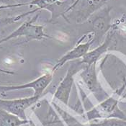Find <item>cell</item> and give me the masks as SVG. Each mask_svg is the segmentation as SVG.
<instances>
[{
  "mask_svg": "<svg viewBox=\"0 0 126 126\" xmlns=\"http://www.w3.org/2000/svg\"><path fill=\"white\" fill-rule=\"evenodd\" d=\"M41 96H32L16 99H0V109L19 117L22 120H28L25 110L35 105Z\"/></svg>",
  "mask_w": 126,
  "mask_h": 126,
  "instance_id": "obj_4",
  "label": "cell"
},
{
  "mask_svg": "<svg viewBox=\"0 0 126 126\" xmlns=\"http://www.w3.org/2000/svg\"><path fill=\"white\" fill-rule=\"evenodd\" d=\"M51 104L53 106V107L55 108L57 113L62 118L64 123H66V125L67 126H87L80 123L77 120H76V118L71 116L70 114H68L67 112H66L61 107H60L58 105H57L56 102H52Z\"/></svg>",
  "mask_w": 126,
  "mask_h": 126,
  "instance_id": "obj_13",
  "label": "cell"
},
{
  "mask_svg": "<svg viewBox=\"0 0 126 126\" xmlns=\"http://www.w3.org/2000/svg\"><path fill=\"white\" fill-rule=\"evenodd\" d=\"M29 124L30 126H36V125L34 123V122L32 120H29Z\"/></svg>",
  "mask_w": 126,
  "mask_h": 126,
  "instance_id": "obj_18",
  "label": "cell"
},
{
  "mask_svg": "<svg viewBox=\"0 0 126 126\" xmlns=\"http://www.w3.org/2000/svg\"><path fill=\"white\" fill-rule=\"evenodd\" d=\"M42 122L44 126H65L56 111L51 107L49 108L46 119Z\"/></svg>",
  "mask_w": 126,
  "mask_h": 126,
  "instance_id": "obj_14",
  "label": "cell"
},
{
  "mask_svg": "<svg viewBox=\"0 0 126 126\" xmlns=\"http://www.w3.org/2000/svg\"><path fill=\"white\" fill-rule=\"evenodd\" d=\"M0 48H1V46H0Z\"/></svg>",
  "mask_w": 126,
  "mask_h": 126,
  "instance_id": "obj_19",
  "label": "cell"
},
{
  "mask_svg": "<svg viewBox=\"0 0 126 126\" xmlns=\"http://www.w3.org/2000/svg\"><path fill=\"white\" fill-rule=\"evenodd\" d=\"M84 65L85 64L82 63L81 61L76 63H71V65L68 68L65 77L61 81L57 89L56 90L53 94L54 98L60 100L65 105H68L71 92L74 84V77L79 71L85 68Z\"/></svg>",
  "mask_w": 126,
  "mask_h": 126,
  "instance_id": "obj_3",
  "label": "cell"
},
{
  "mask_svg": "<svg viewBox=\"0 0 126 126\" xmlns=\"http://www.w3.org/2000/svg\"><path fill=\"white\" fill-rule=\"evenodd\" d=\"M0 72L4 73V74H15L13 71H10L8 70H4V69H1V68H0Z\"/></svg>",
  "mask_w": 126,
  "mask_h": 126,
  "instance_id": "obj_17",
  "label": "cell"
},
{
  "mask_svg": "<svg viewBox=\"0 0 126 126\" xmlns=\"http://www.w3.org/2000/svg\"><path fill=\"white\" fill-rule=\"evenodd\" d=\"M53 79V74L47 73L40 77L38 79L20 85H12V86H0V92H7L14 90H19L25 89H32L34 91V96H41L43 92L48 87Z\"/></svg>",
  "mask_w": 126,
  "mask_h": 126,
  "instance_id": "obj_5",
  "label": "cell"
},
{
  "mask_svg": "<svg viewBox=\"0 0 126 126\" xmlns=\"http://www.w3.org/2000/svg\"></svg>",
  "mask_w": 126,
  "mask_h": 126,
  "instance_id": "obj_20",
  "label": "cell"
},
{
  "mask_svg": "<svg viewBox=\"0 0 126 126\" xmlns=\"http://www.w3.org/2000/svg\"><path fill=\"white\" fill-rule=\"evenodd\" d=\"M29 124V120H22L19 117L0 109V126H22Z\"/></svg>",
  "mask_w": 126,
  "mask_h": 126,
  "instance_id": "obj_11",
  "label": "cell"
},
{
  "mask_svg": "<svg viewBox=\"0 0 126 126\" xmlns=\"http://www.w3.org/2000/svg\"><path fill=\"white\" fill-rule=\"evenodd\" d=\"M88 120L97 119L119 118L126 120V115L118 107V100L113 97H108L98 105L86 112Z\"/></svg>",
  "mask_w": 126,
  "mask_h": 126,
  "instance_id": "obj_2",
  "label": "cell"
},
{
  "mask_svg": "<svg viewBox=\"0 0 126 126\" xmlns=\"http://www.w3.org/2000/svg\"><path fill=\"white\" fill-rule=\"evenodd\" d=\"M93 43H94V41H93V40H92L89 42L79 44L77 46H76L71 50L68 51L66 54H65L63 56H62L58 60L56 64L53 66L52 71H55L59 68H61L66 62H68V61H72V60L77 59V58H83L84 56L89 51L90 46Z\"/></svg>",
  "mask_w": 126,
  "mask_h": 126,
  "instance_id": "obj_8",
  "label": "cell"
},
{
  "mask_svg": "<svg viewBox=\"0 0 126 126\" xmlns=\"http://www.w3.org/2000/svg\"><path fill=\"white\" fill-rule=\"evenodd\" d=\"M38 17L39 15H37L29 20L24 22L17 29L10 33L7 37L0 40V44L11 39L16 38L18 37H25V42H29L32 40H41L45 38H51L50 35H47L44 32L43 26L33 24Z\"/></svg>",
  "mask_w": 126,
  "mask_h": 126,
  "instance_id": "obj_1",
  "label": "cell"
},
{
  "mask_svg": "<svg viewBox=\"0 0 126 126\" xmlns=\"http://www.w3.org/2000/svg\"><path fill=\"white\" fill-rule=\"evenodd\" d=\"M107 0H76L75 2L71 4L65 13L68 12L70 10H73L74 7H77V21L78 22H81L85 19H87L96 10L101 7L105 1ZM64 13V14H65Z\"/></svg>",
  "mask_w": 126,
  "mask_h": 126,
  "instance_id": "obj_6",
  "label": "cell"
},
{
  "mask_svg": "<svg viewBox=\"0 0 126 126\" xmlns=\"http://www.w3.org/2000/svg\"><path fill=\"white\" fill-rule=\"evenodd\" d=\"M0 3L3 6L8 7V8L19 7V4H15V0H0Z\"/></svg>",
  "mask_w": 126,
  "mask_h": 126,
  "instance_id": "obj_16",
  "label": "cell"
},
{
  "mask_svg": "<svg viewBox=\"0 0 126 126\" xmlns=\"http://www.w3.org/2000/svg\"><path fill=\"white\" fill-rule=\"evenodd\" d=\"M89 126H126V120L119 118L104 119L99 123H90Z\"/></svg>",
  "mask_w": 126,
  "mask_h": 126,
  "instance_id": "obj_15",
  "label": "cell"
},
{
  "mask_svg": "<svg viewBox=\"0 0 126 126\" xmlns=\"http://www.w3.org/2000/svg\"><path fill=\"white\" fill-rule=\"evenodd\" d=\"M112 38V34H109L107 35V38L105 40V42L97 48L92 50V51H88L87 53L84 56L82 60L81 61L82 63H84L86 65H92L97 62L98 58H99L104 53H105L109 48V46L111 43Z\"/></svg>",
  "mask_w": 126,
  "mask_h": 126,
  "instance_id": "obj_9",
  "label": "cell"
},
{
  "mask_svg": "<svg viewBox=\"0 0 126 126\" xmlns=\"http://www.w3.org/2000/svg\"><path fill=\"white\" fill-rule=\"evenodd\" d=\"M110 9L105 10L95 17L92 22V32L94 34V38L92 39L94 43L99 42V40H100L102 36L110 29Z\"/></svg>",
  "mask_w": 126,
  "mask_h": 126,
  "instance_id": "obj_7",
  "label": "cell"
},
{
  "mask_svg": "<svg viewBox=\"0 0 126 126\" xmlns=\"http://www.w3.org/2000/svg\"><path fill=\"white\" fill-rule=\"evenodd\" d=\"M58 0H32L29 2H27V3H21L22 6H25V5H36L38 7L37 9H35V10L32 11V12H27L25 14H22V15H20L19 16L16 17L15 18L14 21H17V20H19V19H21L22 17H24L25 16L30 15V14H32V13H34L38 10H42V9H46V10H48L49 7L53 4L55 2L58 1Z\"/></svg>",
  "mask_w": 126,
  "mask_h": 126,
  "instance_id": "obj_12",
  "label": "cell"
},
{
  "mask_svg": "<svg viewBox=\"0 0 126 126\" xmlns=\"http://www.w3.org/2000/svg\"><path fill=\"white\" fill-rule=\"evenodd\" d=\"M81 77L82 78L83 81L91 92H97L99 87L96 75V63L89 66L87 65L81 74Z\"/></svg>",
  "mask_w": 126,
  "mask_h": 126,
  "instance_id": "obj_10",
  "label": "cell"
}]
</instances>
